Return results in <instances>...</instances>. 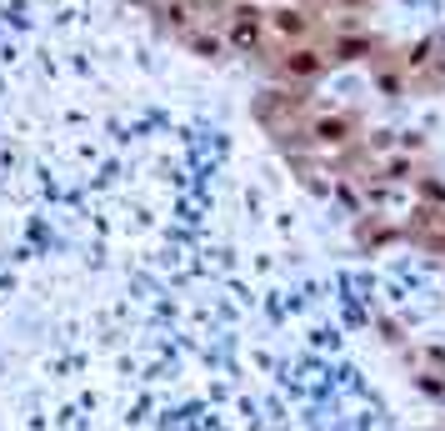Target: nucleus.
<instances>
[{"mask_svg":"<svg viewBox=\"0 0 445 431\" xmlns=\"http://www.w3.org/2000/svg\"><path fill=\"white\" fill-rule=\"evenodd\" d=\"M330 6H350V0H330Z\"/></svg>","mask_w":445,"mask_h":431,"instance_id":"1","label":"nucleus"}]
</instances>
